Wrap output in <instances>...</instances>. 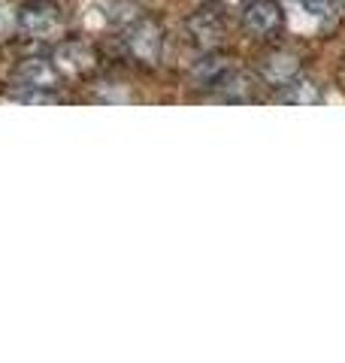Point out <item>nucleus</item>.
Here are the masks:
<instances>
[{"label": "nucleus", "mask_w": 345, "mask_h": 363, "mask_svg": "<svg viewBox=\"0 0 345 363\" xmlns=\"http://www.w3.org/2000/svg\"><path fill=\"white\" fill-rule=\"evenodd\" d=\"M16 28L25 33V37L33 40H45V37H55L61 30V21H58V13L45 4H31L25 9H18V18H16Z\"/></svg>", "instance_id": "f257e3e1"}, {"label": "nucleus", "mask_w": 345, "mask_h": 363, "mask_svg": "<svg viewBox=\"0 0 345 363\" xmlns=\"http://www.w3.org/2000/svg\"><path fill=\"white\" fill-rule=\"evenodd\" d=\"M16 82H18V91H25V88L49 91L58 82V70H55L49 61H43V58H28L25 64H18Z\"/></svg>", "instance_id": "f03ea898"}, {"label": "nucleus", "mask_w": 345, "mask_h": 363, "mask_svg": "<svg viewBox=\"0 0 345 363\" xmlns=\"http://www.w3.org/2000/svg\"><path fill=\"white\" fill-rule=\"evenodd\" d=\"M160 43H164V33H160V28L155 25V21H140V25L131 30V37H128L131 52H133L140 61H148V64L158 61Z\"/></svg>", "instance_id": "7ed1b4c3"}, {"label": "nucleus", "mask_w": 345, "mask_h": 363, "mask_svg": "<svg viewBox=\"0 0 345 363\" xmlns=\"http://www.w3.org/2000/svg\"><path fill=\"white\" fill-rule=\"evenodd\" d=\"M243 21H246V28L251 33H273L275 28H279L282 13L273 0H251V4L246 6V13H243Z\"/></svg>", "instance_id": "20e7f679"}, {"label": "nucleus", "mask_w": 345, "mask_h": 363, "mask_svg": "<svg viewBox=\"0 0 345 363\" xmlns=\"http://www.w3.org/2000/svg\"><path fill=\"white\" fill-rule=\"evenodd\" d=\"M288 6H291V16L297 18V25L303 28H318L330 21L333 16V6L330 0H285Z\"/></svg>", "instance_id": "39448f33"}, {"label": "nucleus", "mask_w": 345, "mask_h": 363, "mask_svg": "<svg viewBox=\"0 0 345 363\" xmlns=\"http://www.w3.org/2000/svg\"><path fill=\"white\" fill-rule=\"evenodd\" d=\"M55 61H58V70H64V73H85L94 64V52L85 43H64L55 52Z\"/></svg>", "instance_id": "423d86ee"}, {"label": "nucleus", "mask_w": 345, "mask_h": 363, "mask_svg": "<svg viewBox=\"0 0 345 363\" xmlns=\"http://www.w3.org/2000/svg\"><path fill=\"white\" fill-rule=\"evenodd\" d=\"M261 73L267 76L270 82H275V85H285L288 79H291V76L297 73V61L291 58V55H270V58L263 61Z\"/></svg>", "instance_id": "0eeeda50"}, {"label": "nucleus", "mask_w": 345, "mask_h": 363, "mask_svg": "<svg viewBox=\"0 0 345 363\" xmlns=\"http://www.w3.org/2000/svg\"><path fill=\"white\" fill-rule=\"evenodd\" d=\"M282 104H297V106H312V104H321V94L315 91L312 82H294L288 85L285 82V94H282Z\"/></svg>", "instance_id": "6e6552de"}, {"label": "nucleus", "mask_w": 345, "mask_h": 363, "mask_svg": "<svg viewBox=\"0 0 345 363\" xmlns=\"http://www.w3.org/2000/svg\"><path fill=\"white\" fill-rule=\"evenodd\" d=\"M16 9H13V4L9 0H0V40H6L9 33L16 30Z\"/></svg>", "instance_id": "1a4fd4ad"}]
</instances>
